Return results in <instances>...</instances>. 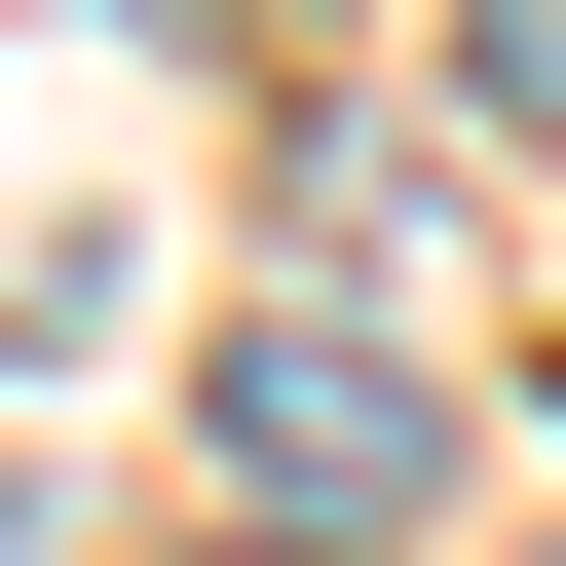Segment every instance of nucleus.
<instances>
[{"label": "nucleus", "mask_w": 566, "mask_h": 566, "mask_svg": "<svg viewBox=\"0 0 566 566\" xmlns=\"http://www.w3.org/2000/svg\"><path fill=\"white\" fill-rule=\"evenodd\" d=\"M416 453H453V416H416L378 340H227V491H264V528H378Z\"/></svg>", "instance_id": "nucleus-1"}, {"label": "nucleus", "mask_w": 566, "mask_h": 566, "mask_svg": "<svg viewBox=\"0 0 566 566\" xmlns=\"http://www.w3.org/2000/svg\"><path fill=\"white\" fill-rule=\"evenodd\" d=\"M264 566H340V528H264Z\"/></svg>", "instance_id": "nucleus-2"}]
</instances>
